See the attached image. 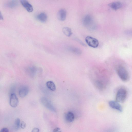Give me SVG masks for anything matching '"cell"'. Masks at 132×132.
Masks as SVG:
<instances>
[{"mask_svg":"<svg viewBox=\"0 0 132 132\" xmlns=\"http://www.w3.org/2000/svg\"><path fill=\"white\" fill-rule=\"evenodd\" d=\"M46 85L47 88L50 90L52 91L55 90L56 89V86L53 81H47L46 83Z\"/></svg>","mask_w":132,"mask_h":132,"instance_id":"obj_16","label":"cell"},{"mask_svg":"<svg viewBox=\"0 0 132 132\" xmlns=\"http://www.w3.org/2000/svg\"><path fill=\"white\" fill-rule=\"evenodd\" d=\"M94 84L95 87L98 90H102L105 88V86L104 84L101 80H96L94 81Z\"/></svg>","mask_w":132,"mask_h":132,"instance_id":"obj_12","label":"cell"},{"mask_svg":"<svg viewBox=\"0 0 132 132\" xmlns=\"http://www.w3.org/2000/svg\"><path fill=\"white\" fill-rule=\"evenodd\" d=\"M20 120L19 118L16 119L14 121L13 125V128L15 130H16L18 129L20 125Z\"/></svg>","mask_w":132,"mask_h":132,"instance_id":"obj_19","label":"cell"},{"mask_svg":"<svg viewBox=\"0 0 132 132\" xmlns=\"http://www.w3.org/2000/svg\"><path fill=\"white\" fill-rule=\"evenodd\" d=\"M67 15L66 10L64 9L59 10L57 12V19L61 21H64L65 20Z\"/></svg>","mask_w":132,"mask_h":132,"instance_id":"obj_7","label":"cell"},{"mask_svg":"<svg viewBox=\"0 0 132 132\" xmlns=\"http://www.w3.org/2000/svg\"><path fill=\"white\" fill-rule=\"evenodd\" d=\"M117 73L120 78L123 81H126L128 79L129 76L127 70L123 66L119 65L117 68Z\"/></svg>","mask_w":132,"mask_h":132,"instance_id":"obj_1","label":"cell"},{"mask_svg":"<svg viewBox=\"0 0 132 132\" xmlns=\"http://www.w3.org/2000/svg\"><path fill=\"white\" fill-rule=\"evenodd\" d=\"M62 31L63 33L68 37L70 36L72 34L71 29L68 27H65L63 28Z\"/></svg>","mask_w":132,"mask_h":132,"instance_id":"obj_17","label":"cell"},{"mask_svg":"<svg viewBox=\"0 0 132 132\" xmlns=\"http://www.w3.org/2000/svg\"><path fill=\"white\" fill-rule=\"evenodd\" d=\"M18 4L17 1L12 0L8 1L5 4L6 6L10 7L13 8L17 6Z\"/></svg>","mask_w":132,"mask_h":132,"instance_id":"obj_15","label":"cell"},{"mask_svg":"<svg viewBox=\"0 0 132 132\" xmlns=\"http://www.w3.org/2000/svg\"><path fill=\"white\" fill-rule=\"evenodd\" d=\"M108 5L112 9L116 10L122 7V4L120 2H115L109 3Z\"/></svg>","mask_w":132,"mask_h":132,"instance_id":"obj_11","label":"cell"},{"mask_svg":"<svg viewBox=\"0 0 132 132\" xmlns=\"http://www.w3.org/2000/svg\"><path fill=\"white\" fill-rule=\"evenodd\" d=\"M9 129L6 128H4L0 130V132H9Z\"/></svg>","mask_w":132,"mask_h":132,"instance_id":"obj_23","label":"cell"},{"mask_svg":"<svg viewBox=\"0 0 132 132\" xmlns=\"http://www.w3.org/2000/svg\"><path fill=\"white\" fill-rule=\"evenodd\" d=\"M21 3L28 12H31L33 11V7L28 1L26 0H22L21 1Z\"/></svg>","mask_w":132,"mask_h":132,"instance_id":"obj_9","label":"cell"},{"mask_svg":"<svg viewBox=\"0 0 132 132\" xmlns=\"http://www.w3.org/2000/svg\"><path fill=\"white\" fill-rule=\"evenodd\" d=\"M85 41L87 45L93 48L97 47L99 45V42L96 39L89 36H87L85 39Z\"/></svg>","mask_w":132,"mask_h":132,"instance_id":"obj_4","label":"cell"},{"mask_svg":"<svg viewBox=\"0 0 132 132\" xmlns=\"http://www.w3.org/2000/svg\"><path fill=\"white\" fill-rule=\"evenodd\" d=\"M83 24L87 27L90 26L93 23V20L92 17L89 15L85 16L82 20Z\"/></svg>","mask_w":132,"mask_h":132,"instance_id":"obj_10","label":"cell"},{"mask_svg":"<svg viewBox=\"0 0 132 132\" xmlns=\"http://www.w3.org/2000/svg\"><path fill=\"white\" fill-rule=\"evenodd\" d=\"M19 100L15 94L14 93L11 94L10 100V104L13 108L17 106L19 104Z\"/></svg>","mask_w":132,"mask_h":132,"instance_id":"obj_5","label":"cell"},{"mask_svg":"<svg viewBox=\"0 0 132 132\" xmlns=\"http://www.w3.org/2000/svg\"><path fill=\"white\" fill-rule=\"evenodd\" d=\"M65 118L67 122H71L73 121L74 120V115L72 112L69 111L65 114Z\"/></svg>","mask_w":132,"mask_h":132,"instance_id":"obj_13","label":"cell"},{"mask_svg":"<svg viewBox=\"0 0 132 132\" xmlns=\"http://www.w3.org/2000/svg\"><path fill=\"white\" fill-rule=\"evenodd\" d=\"M69 50L72 52L77 54H80L81 53V50L79 48L73 47H70Z\"/></svg>","mask_w":132,"mask_h":132,"instance_id":"obj_18","label":"cell"},{"mask_svg":"<svg viewBox=\"0 0 132 132\" xmlns=\"http://www.w3.org/2000/svg\"><path fill=\"white\" fill-rule=\"evenodd\" d=\"M29 92V88L27 86H23L20 88L19 90V95L20 97L23 98L28 94Z\"/></svg>","mask_w":132,"mask_h":132,"instance_id":"obj_8","label":"cell"},{"mask_svg":"<svg viewBox=\"0 0 132 132\" xmlns=\"http://www.w3.org/2000/svg\"><path fill=\"white\" fill-rule=\"evenodd\" d=\"M40 101L43 106L50 111L53 112L56 111L55 108L47 98L45 97H42L40 98Z\"/></svg>","mask_w":132,"mask_h":132,"instance_id":"obj_3","label":"cell"},{"mask_svg":"<svg viewBox=\"0 0 132 132\" xmlns=\"http://www.w3.org/2000/svg\"><path fill=\"white\" fill-rule=\"evenodd\" d=\"M37 19L39 21L43 22H46L47 19L46 14L45 13L42 12L38 14L36 16Z\"/></svg>","mask_w":132,"mask_h":132,"instance_id":"obj_14","label":"cell"},{"mask_svg":"<svg viewBox=\"0 0 132 132\" xmlns=\"http://www.w3.org/2000/svg\"><path fill=\"white\" fill-rule=\"evenodd\" d=\"M39 129L37 128H34L32 130L31 132H39Z\"/></svg>","mask_w":132,"mask_h":132,"instance_id":"obj_24","label":"cell"},{"mask_svg":"<svg viewBox=\"0 0 132 132\" xmlns=\"http://www.w3.org/2000/svg\"><path fill=\"white\" fill-rule=\"evenodd\" d=\"M61 129L59 127L55 128L53 130V132H61Z\"/></svg>","mask_w":132,"mask_h":132,"instance_id":"obj_22","label":"cell"},{"mask_svg":"<svg viewBox=\"0 0 132 132\" xmlns=\"http://www.w3.org/2000/svg\"><path fill=\"white\" fill-rule=\"evenodd\" d=\"M20 126L21 128L22 129H24L26 127V124L23 121H22L21 122Z\"/></svg>","mask_w":132,"mask_h":132,"instance_id":"obj_21","label":"cell"},{"mask_svg":"<svg viewBox=\"0 0 132 132\" xmlns=\"http://www.w3.org/2000/svg\"><path fill=\"white\" fill-rule=\"evenodd\" d=\"M36 68L34 67L29 68V72L30 75L32 76H34L36 72Z\"/></svg>","mask_w":132,"mask_h":132,"instance_id":"obj_20","label":"cell"},{"mask_svg":"<svg viewBox=\"0 0 132 132\" xmlns=\"http://www.w3.org/2000/svg\"><path fill=\"white\" fill-rule=\"evenodd\" d=\"M109 106L112 108L120 112H122V108L119 103L116 101H111L109 102Z\"/></svg>","mask_w":132,"mask_h":132,"instance_id":"obj_6","label":"cell"},{"mask_svg":"<svg viewBox=\"0 0 132 132\" xmlns=\"http://www.w3.org/2000/svg\"><path fill=\"white\" fill-rule=\"evenodd\" d=\"M3 17L2 12L0 11V20H3Z\"/></svg>","mask_w":132,"mask_h":132,"instance_id":"obj_25","label":"cell"},{"mask_svg":"<svg viewBox=\"0 0 132 132\" xmlns=\"http://www.w3.org/2000/svg\"><path fill=\"white\" fill-rule=\"evenodd\" d=\"M127 95V91L126 89L124 88H121L117 92L116 101L118 103H123L125 101Z\"/></svg>","mask_w":132,"mask_h":132,"instance_id":"obj_2","label":"cell"}]
</instances>
